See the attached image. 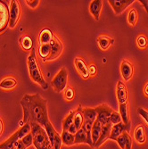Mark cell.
Masks as SVG:
<instances>
[{
  "label": "cell",
  "instance_id": "33",
  "mask_svg": "<svg viewBox=\"0 0 148 149\" xmlns=\"http://www.w3.org/2000/svg\"><path fill=\"white\" fill-rule=\"evenodd\" d=\"M110 123L113 125H115V124L122 123V117H120V114L119 112H116V111L113 112V113L111 114V117H110Z\"/></svg>",
  "mask_w": 148,
  "mask_h": 149
},
{
  "label": "cell",
  "instance_id": "41",
  "mask_svg": "<svg viewBox=\"0 0 148 149\" xmlns=\"http://www.w3.org/2000/svg\"><path fill=\"white\" fill-rule=\"evenodd\" d=\"M68 131H69L70 133H72V134H73V135H75V134L77 133V131H78V130H77V128H76V126L74 125V123H72V124L71 125V127L69 128V130H68Z\"/></svg>",
  "mask_w": 148,
  "mask_h": 149
},
{
  "label": "cell",
  "instance_id": "45",
  "mask_svg": "<svg viewBox=\"0 0 148 149\" xmlns=\"http://www.w3.org/2000/svg\"><path fill=\"white\" fill-rule=\"evenodd\" d=\"M12 149H16V147H15H15H13V148H12Z\"/></svg>",
  "mask_w": 148,
  "mask_h": 149
},
{
  "label": "cell",
  "instance_id": "30",
  "mask_svg": "<svg viewBox=\"0 0 148 149\" xmlns=\"http://www.w3.org/2000/svg\"><path fill=\"white\" fill-rule=\"evenodd\" d=\"M138 22V12L135 8L130 9L128 13V22L131 26H135Z\"/></svg>",
  "mask_w": 148,
  "mask_h": 149
},
{
  "label": "cell",
  "instance_id": "44",
  "mask_svg": "<svg viewBox=\"0 0 148 149\" xmlns=\"http://www.w3.org/2000/svg\"><path fill=\"white\" fill-rule=\"evenodd\" d=\"M2 133H3V121L0 119V136L2 135Z\"/></svg>",
  "mask_w": 148,
  "mask_h": 149
},
{
  "label": "cell",
  "instance_id": "5",
  "mask_svg": "<svg viewBox=\"0 0 148 149\" xmlns=\"http://www.w3.org/2000/svg\"><path fill=\"white\" fill-rule=\"evenodd\" d=\"M67 83H68V72L65 67H63L58 73L54 77L52 80V87L56 92L61 93L66 88Z\"/></svg>",
  "mask_w": 148,
  "mask_h": 149
},
{
  "label": "cell",
  "instance_id": "25",
  "mask_svg": "<svg viewBox=\"0 0 148 149\" xmlns=\"http://www.w3.org/2000/svg\"><path fill=\"white\" fill-rule=\"evenodd\" d=\"M38 54L40 57L43 59V61H47L51 55V46L50 44L40 45L38 48Z\"/></svg>",
  "mask_w": 148,
  "mask_h": 149
},
{
  "label": "cell",
  "instance_id": "1",
  "mask_svg": "<svg viewBox=\"0 0 148 149\" xmlns=\"http://www.w3.org/2000/svg\"><path fill=\"white\" fill-rule=\"evenodd\" d=\"M23 110V123L26 124H38L43 128L49 123L47 100L39 94H26L21 100Z\"/></svg>",
  "mask_w": 148,
  "mask_h": 149
},
{
  "label": "cell",
  "instance_id": "6",
  "mask_svg": "<svg viewBox=\"0 0 148 149\" xmlns=\"http://www.w3.org/2000/svg\"><path fill=\"white\" fill-rule=\"evenodd\" d=\"M95 109L97 113V120L102 126L110 123V117L113 112V110L110 106L107 104H100L97 106Z\"/></svg>",
  "mask_w": 148,
  "mask_h": 149
},
{
  "label": "cell",
  "instance_id": "7",
  "mask_svg": "<svg viewBox=\"0 0 148 149\" xmlns=\"http://www.w3.org/2000/svg\"><path fill=\"white\" fill-rule=\"evenodd\" d=\"M21 15V7L18 1L13 0L9 9V27L13 29L16 26Z\"/></svg>",
  "mask_w": 148,
  "mask_h": 149
},
{
  "label": "cell",
  "instance_id": "26",
  "mask_svg": "<svg viewBox=\"0 0 148 149\" xmlns=\"http://www.w3.org/2000/svg\"><path fill=\"white\" fill-rule=\"evenodd\" d=\"M61 138H62L63 144H64L66 146H72V145H74L75 135L70 133L68 130H63V132L61 134Z\"/></svg>",
  "mask_w": 148,
  "mask_h": 149
},
{
  "label": "cell",
  "instance_id": "34",
  "mask_svg": "<svg viewBox=\"0 0 148 149\" xmlns=\"http://www.w3.org/2000/svg\"><path fill=\"white\" fill-rule=\"evenodd\" d=\"M74 96H75V93H74V90L72 88H66L64 89L63 97H64L65 100H67V101H72L74 98Z\"/></svg>",
  "mask_w": 148,
  "mask_h": 149
},
{
  "label": "cell",
  "instance_id": "28",
  "mask_svg": "<svg viewBox=\"0 0 148 149\" xmlns=\"http://www.w3.org/2000/svg\"><path fill=\"white\" fill-rule=\"evenodd\" d=\"M16 85H17V80L12 77H7L0 82V88L4 89H12Z\"/></svg>",
  "mask_w": 148,
  "mask_h": 149
},
{
  "label": "cell",
  "instance_id": "10",
  "mask_svg": "<svg viewBox=\"0 0 148 149\" xmlns=\"http://www.w3.org/2000/svg\"><path fill=\"white\" fill-rule=\"evenodd\" d=\"M9 25V9L7 5L0 1V32L6 30Z\"/></svg>",
  "mask_w": 148,
  "mask_h": 149
},
{
  "label": "cell",
  "instance_id": "29",
  "mask_svg": "<svg viewBox=\"0 0 148 149\" xmlns=\"http://www.w3.org/2000/svg\"><path fill=\"white\" fill-rule=\"evenodd\" d=\"M75 111H71L70 113L67 115L63 120V130H68L71 125L73 123Z\"/></svg>",
  "mask_w": 148,
  "mask_h": 149
},
{
  "label": "cell",
  "instance_id": "8",
  "mask_svg": "<svg viewBox=\"0 0 148 149\" xmlns=\"http://www.w3.org/2000/svg\"><path fill=\"white\" fill-rule=\"evenodd\" d=\"M49 44L51 46V55L47 61L56 60L62 55V53H63V43L56 36H54L53 39L51 40V42Z\"/></svg>",
  "mask_w": 148,
  "mask_h": 149
},
{
  "label": "cell",
  "instance_id": "21",
  "mask_svg": "<svg viewBox=\"0 0 148 149\" xmlns=\"http://www.w3.org/2000/svg\"><path fill=\"white\" fill-rule=\"evenodd\" d=\"M53 32L49 29H43L41 32L39 33V44L40 45H45V44H49L51 42V40L54 38Z\"/></svg>",
  "mask_w": 148,
  "mask_h": 149
},
{
  "label": "cell",
  "instance_id": "38",
  "mask_svg": "<svg viewBox=\"0 0 148 149\" xmlns=\"http://www.w3.org/2000/svg\"><path fill=\"white\" fill-rule=\"evenodd\" d=\"M39 2H40V1H38V0H32V1H31V0H27V1H26V4L28 5L31 8L35 9V8H37L38 6L39 5Z\"/></svg>",
  "mask_w": 148,
  "mask_h": 149
},
{
  "label": "cell",
  "instance_id": "14",
  "mask_svg": "<svg viewBox=\"0 0 148 149\" xmlns=\"http://www.w3.org/2000/svg\"><path fill=\"white\" fill-rule=\"evenodd\" d=\"M112 127H113V124L111 123H108V124H106V125H104L102 127V131H101V134H100L99 139L97 140L96 145L94 146V147H95V148H99L107 139H109L110 134H111V130H112Z\"/></svg>",
  "mask_w": 148,
  "mask_h": 149
},
{
  "label": "cell",
  "instance_id": "12",
  "mask_svg": "<svg viewBox=\"0 0 148 149\" xmlns=\"http://www.w3.org/2000/svg\"><path fill=\"white\" fill-rule=\"evenodd\" d=\"M130 129H131V125H125L123 123L113 125L109 139L116 141L117 139L120 136V135H122V133H124L125 131L129 132L130 130Z\"/></svg>",
  "mask_w": 148,
  "mask_h": 149
},
{
  "label": "cell",
  "instance_id": "9",
  "mask_svg": "<svg viewBox=\"0 0 148 149\" xmlns=\"http://www.w3.org/2000/svg\"><path fill=\"white\" fill-rule=\"evenodd\" d=\"M109 4L113 7L114 13L117 15H122V13L126 10L128 6L132 5L134 0H109Z\"/></svg>",
  "mask_w": 148,
  "mask_h": 149
},
{
  "label": "cell",
  "instance_id": "20",
  "mask_svg": "<svg viewBox=\"0 0 148 149\" xmlns=\"http://www.w3.org/2000/svg\"><path fill=\"white\" fill-rule=\"evenodd\" d=\"M120 114L122 117V123L125 125H131L130 123V117H129V105L128 103L124 104H120Z\"/></svg>",
  "mask_w": 148,
  "mask_h": 149
},
{
  "label": "cell",
  "instance_id": "42",
  "mask_svg": "<svg viewBox=\"0 0 148 149\" xmlns=\"http://www.w3.org/2000/svg\"><path fill=\"white\" fill-rule=\"evenodd\" d=\"M139 2L144 6V7H145V11H146V12H147V13H148V1H146V0H140Z\"/></svg>",
  "mask_w": 148,
  "mask_h": 149
},
{
  "label": "cell",
  "instance_id": "13",
  "mask_svg": "<svg viewBox=\"0 0 148 149\" xmlns=\"http://www.w3.org/2000/svg\"><path fill=\"white\" fill-rule=\"evenodd\" d=\"M120 73H122V78L124 80L128 81L129 80L134 73V69H133V65L131 63H129L127 60H124L120 63Z\"/></svg>",
  "mask_w": 148,
  "mask_h": 149
},
{
  "label": "cell",
  "instance_id": "11",
  "mask_svg": "<svg viewBox=\"0 0 148 149\" xmlns=\"http://www.w3.org/2000/svg\"><path fill=\"white\" fill-rule=\"evenodd\" d=\"M80 143L88 144V145L90 146L91 147H94L93 141H92V138H91V133L87 132V131L84 130L82 128L80 129L79 130H78L77 133L75 134V141H74V145L80 144Z\"/></svg>",
  "mask_w": 148,
  "mask_h": 149
},
{
  "label": "cell",
  "instance_id": "15",
  "mask_svg": "<svg viewBox=\"0 0 148 149\" xmlns=\"http://www.w3.org/2000/svg\"><path fill=\"white\" fill-rule=\"evenodd\" d=\"M74 65H75V68L76 70L79 72V73L81 75L82 78L84 79H88L90 77L89 72H88V67L87 66L85 61L82 58H79L77 57L74 60Z\"/></svg>",
  "mask_w": 148,
  "mask_h": 149
},
{
  "label": "cell",
  "instance_id": "36",
  "mask_svg": "<svg viewBox=\"0 0 148 149\" xmlns=\"http://www.w3.org/2000/svg\"><path fill=\"white\" fill-rule=\"evenodd\" d=\"M21 140H22V142L26 146V147H29V146H31V145H33V137H32L31 132L29 133V134H27L26 136L23 137Z\"/></svg>",
  "mask_w": 148,
  "mask_h": 149
},
{
  "label": "cell",
  "instance_id": "35",
  "mask_svg": "<svg viewBox=\"0 0 148 149\" xmlns=\"http://www.w3.org/2000/svg\"><path fill=\"white\" fill-rule=\"evenodd\" d=\"M137 44L138 46L140 47V48H145L147 47V44H148V40H147V38L144 35H140L137 38Z\"/></svg>",
  "mask_w": 148,
  "mask_h": 149
},
{
  "label": "cell",
  "instance_id": "43",
  "mask_svg": "<svg viewBox=\"0 0 148 149\" xmlns=\"http://www.w3.org/2000/svg\"><path fill=\"white\" fill-rule=\"evenodd\" d=\"M144 93L146 97H148V82L145 85V88H144Z\"/></svg>",
  "mask_w": 148,
  "mask_h": 149
},
{
  "label": "cell",
  "instance_id": "39",
  "mask_svg": "<svg viewBox=\"0 0 148 149\" xmlns=\"http://www.w3.org/2000/svg\"><path fill=\"white\" fill-rule=\"evenodd\" d=\"M88 72H89V75L91 76H94L96 75L97 72V66L95 64H91L89 67H88Z\"/></svg>",
  "mask_w": 148,
  "mask_h": 149
},
{
  "label": "cell",
  "instance_id": "27",
  "mask_svg": "<svg viewBox=\"0 0 148 149\" xmlns=\"http://www.w3.org/2000/svg\"><path fill=\"white\" fill-rule=\"evenodd\" d=\"M20 45L25 51H30L33 49V40L29 36H23L20 38Z\"/></svg>",
  "mask_w": 148,
  "mask_h": 149
},
{
  "label": "cell",
  "instance_id": "31",
  "mask_svg": "<svg viewBox=\"0 0 148 149\" xmlns=\"http://www.w3.org/2000/svg\"><path fill=\"white\" fill-rule=\"evenodd\" d=\"M62 145H63V141H62L61 135L56 131V134H55V137H54L53 143H52L53 149H61Z\"/></svg>",
  "mask_w": 148,
  "mask_h": 149
},
{
  "label": "cell",
  "instance_id": "32",
  "mask_svg": "<svg viewBox=\"0 0 148 149\" xmlns=\"http://www.w3.org/2000/svg\"><path fill=\"white\" fill-rule=\"evenodd\" d=\"M129 136V132L125 131L124 133H122L120 136L117 139L116 142L118 143L119 146L120 147V149H125V146H126V141H127V138Z\"/></svg>",
  "mask_w": 148,
  "mask_h": 149
},
{
  "label": "cell",
  "instance_id": "4",
  "mask_svg": "<svg viewBox=\"0 0 148 149\" xmlns=\"http://www.w3.org/2000/svg\"><path fill=\"white\" fill-rule=\"evenodd\" d=\"M31 126L28 123L24 124L15 133H13L7 140H6L4 143L0 144V149H12L13 147L15 146V144L18 140L22 139L27 134L31 133Z\"/></svg>",
  "mask_w": 148,
  "mask_h": 149
},
{
  "label": "cell",
  "instance_id": "2",
  "mask_svg": "<svg viewBox=\"0 0 148 149\" xmlns=\"http://www.w3.org/2000/svg\"><path fill=\"white\" fill-rule=\"evenodd\" d=\"M28 69H29V73H30V77L31 78V79L36 82L37 84L41 86V88L43 89H47L48 88V84L45 80L43 74L41 72V70H40L39 66L38 64V61H37V56H36V52L34 50V48L31 50V55L28 57Z\"/></svg>",
  "mask_w": 148,
  "mask_h": 149
},
{
  "label": "cell",
  "instance_id": "37",
  "mask_svg": "<svg viewBox=\"0 0 148 149\" xmlns=\"http://www.w3.org/2000/svg\"><path fill=\"white\" fill-rule=\"evenodd\" d=\"M138 113L145 120V123H147V125H148V111H146L145 109H144V108L139 107L138 109Z\"/></svg>",
  "mask_w": 148,
  "mask_h": 149
},
{
  "label": "cell",
  "instance_id": "3",
  "mask_svg": "<svg viewBox=\"0 0 148 149\" xmlns=\"http://www.w3.org/2000/svg\"><path fill=\"white\" fill-rule=\"evenodd\" d=\"M33 145L36 149H53V146L45 129L38 124H31Z\"/></svg>",
  "mask_w": 148,
  "mask_h": 149
},
{
  "label": "cell",
  "instance_id": "23",
  "mask_svg": "<svg viewBox=\"0 0 148 149\" xmlns=\"http://www.w3.org/2000/svg\"><path fill=\"white\" fill-rule=\"evenodd\" d=\"M134 139L139 144H144L146 140L144 125H138L134 130Z\"/></svg>",
  "mask_w": 148,
  "mask_h": 149
},
{
  "label": "cell",
  "instance_id": "17",
  "mask_svg": "<svg viewBox=\"0 0 148 149\" xmlns=\"http://www.w3.org/2000/svg\"><path fill=\"white\" fill-rule=\"evenodd\" d=\"M117 98L120 104H124L128 101V90L122 81H118L117 84Z\"/></svg>",
  "mask_w": 148,
  "mask_h": 149
},
{
  "label": "cell",
  "instance_id": "22",
  "mask_svg": "<svg viewBox=\"0 0 148 149\" xmlns=\"http://www.w3.org/2000/svg\"><path fill=\"white\" fill-rule=\"evenodd\" d=\"M114 42V40L108 36H100L97 38V43L102 50H107Z\"/></svg>",
  "mask_w": 148,
  "mask_h": 149
},
{
  "label": "cell",
  "instance_id": "16",
  "mask_svg": "<svg viewBox=\"0 0 148 149\" xmlns=\"http://www.w3.org/2000/svg\"><path fill=\"white\" fill-rule=\"evenodd\" d=\"M103 4L104 1H102V0H93L89 5V12L96 21H99Z\"/></svg>",
  "mask_w": 148,
  "mask_h": 149
},
{
  "label": "cell",
  "instance_id": "40",
  "mask_svg": "<svg viewBox=\"0 0 148 149\" xmlns=\"http://www.w3.org/2000/svg\"><path fill=\"white\" fill-rule=\"evenodd\" d=\"M15 147H16V149H26L27 147H26V146L22 142V140L20 139V140H18L17 142H16V144H15Z\"/></svg>",
  "mask_w": 148,
  "mask_h": 149
},
{
  "label": "cell",
  "instance_id": "24",
  "mask_svg": "<svg viewBox=\"0 0 148 149\" xmlns=\"http://www.w3.org/2000/svg\"><path fill=\"white\" fill-rule=\"evenodd\" d=\"M102 127L103 126L98 123L97 120L95 121V123H94V125L92 127V130H91V138H92V141H93V145L94 146L96 145V143L99 139L100 134H101V131H102Z\"/></svg>",
  "mask_w": 148,
  "mask_h": 149
},
{
  "label": "cell",
  "instance_id": "18",
  "mask_svg": "<svg viewBox=\"0 0 148 149\" xmlns=\"http://www.w3.org/2000/svg\"><path fill=\"white\" fill-rule=\"evenodd\" d=\"M82 113H83L84 121H87V123L92 124L95 123L97 117V113L95 108H90V107L82 108Z\"/></svg>",
  "mask_w": 148,
  "mask_h": 149
},
{
  "label": "cell",
  "instance_id": "19",
  "mask_svg": "<svg viewBox=\"0 0 148 149\" xmlns=\"http://www.w3.org/2000/svg\"><path fill=\"white\" fill-rule=\"evenodd\" d=\"M82 106L79 105L77 110L75 111L74 113V119H73V123L76 126L77 130H79L82 128L83 123H84V118H83V113H82Z\"/></svg>",
  "mask_w": 148,
  "mask_h": 149
}]
</instances>
